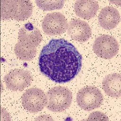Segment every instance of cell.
<instances>
[{"label": "cell", "mask_w": 121, "mask_h": 121, "mask_svg": "<svg viewBox=\"0 0 121 121\" xmlns=\"http://www.w3.org/2000/svg\"><path fill=\"white\" fill-rule=\"evenodd\" d=\"M102 89L106 95L112 98L121 96V74L112 73L105 76L102 81Z\"/></svg>", "instance_id": "cell-13"}, {"label": "cell", "mask_w": 121, "mask_h": 121, "mask_svg": "<svg viewBox=\"0 0 121 121\" xmlns=\"http://www.w3.org/2000/svg\"><path fill=\"white\" fill-rule=\"evenodd\" d=\"M4 80L9 90L21 91L30 86L33 78L27 70L13 69L5 75Z\"/></svg>", "instance_id": "cell-7"}, {"label": "cell", "mask_w": 121, "mask_h": 121, "mask_svg": "<svg viewBox=\"0 0 121 121\" xmlns=\"http://www.w3.org/2000/svg\"><path fill=\"white\" fill-rule=\"evenodd\" d=\"M21 103L27 111L32 113H37L43 110L47 105V96L40 88H29L22 95Z\"/></svg>", "instance_id": "cell-5"}, {"label": "cell", "mask_w": 121, "mask_h": 121, "mask_svg": "<svg viewBox=\"0 0 121 121\" xmlns=\"http://www.w3.org/2000/svg\"><path fill=\"white\" fill-rule=\"evenodd\" d=\"M87 121H109V119L104 113L100 112H95L91 113Z\"/></svg>", "instance_id": "cell-16"}, {"label": "cell", "mask_w": 121, "mask_h": 121, "mask_svg": "<svg viewBox=\"0 0 121 121\" xmlns=\"http://www.w3.org/2000/svg\"><path fill=\"white\" fill-rule=\"evenodd\" d=\"M76 14L84 19L94 18L99 9L98 2L92 0H79L74 4Z\"/></svg>", "instance_id": "cell-12"}, {"label": "cell", "mask_w": 121, "mask_h": 121, "mask_svg": "<svg viewBox=\"0 0 121 121\" xmlns=\"http://www.w3.org/2000/svg\"><path fill=\"white\" fill-rule=\"evenodd\" d=\"M69 36L76 41L84 43L91 36V29L89 24L80 19H74L69 22L67 26Z\"/></svg>", "instance_id": "cell-9"}, {"label": "cell", "mask_w": 121, "mask_h": 121, "mask_svg": "<svg viewBox=\"0 0 121 121\" xmlns=\"http://www.w3.org/2000/svg\"><path fill=\"white\" fill-rule=\"evenodd\" d=\"M63 0H46V1H36V5L41 9L45 11H50L54 10H59L62 9L64 4Z\"/></svg>", "instance_id": "cell-15"}, {"label": "cell", "mask_w": 121, "mask_h": 121, "mask_svg": "<svg viewBox=\"0 0 121 121\" xmlns=\"http://www.w3.org/2000/svg\"><path fill=\"white\" fill-rule=\"evenodd\" d=\"M93 48L99 57L105 59H110L117 54L119 45L113 36L103 35L95 39Z\"/></svg>", "instance_id": "cell-6"}, {"label": "cell", "mask_w": 121, "mask_h": 121, "mask_svg": "<svg viewBox=\"0 0 121 121\" xmlns=\"http://www.w3.org/2000/svg\"><path fill=\"white\" fill-rule=\"evenodd\" d=\"M14 52L17 58L19 59L29 61L36 56V47L25 45L18 41L14 47Z\"/></svg>", "instance_id": "cell-14"}, {"label": "cell", "mask_w": 121, "mask_h": 121, "mask_svg": "<svg viewBox=\"0 0 121 121\" xmlns=\"http://www.w3.org/2000/svg\"><path fill=\"white\" fill-rule=\"evenodd\" d=\"M40 72L52 81L64 84L73 80L81 72V55L65 39H52L44 45L38 59Z\"/></svg>", "instance_id": "cell-1"}, {"label": "cell", "mask_w": 121, "mask_h": 121, "mask_svg": "<svg viewBox=\"0 0 121 121\" xmlns=\"http://www.w3.org/2000/svg\"><path fill=\"white\" fill-rule=\"evenodd\" d=\"M42 40L41 33L38 28L28 22L21 28L18 33V41L25 45L37 47Z\"/></svg>", "instance_id": "cell-10"}, {"label": "cell", "mask_w": 121, "mask_h": 121, "mask_svg": "<svg viewBox=\"0 0 121 121\" xmlns=\"http://www.w3.org/2000/svg\"><path fill=\"white\" fill-rule=\"evenodd\" d=\"M68 22L63 14L60 12L50 13L43 19L42 27L44 33L50 36L59 35L67 29Z\"/></svg>", "instance_id": "cell-8"}, {"label": "cell", "mask_w": 121, "mask_h": 121, "mask_svg": "<svg viewBox=\"0 0 121 121\" xmlns=\"http://www.w3.org/2000/svg\"><path fill=\"white\" fill-rule=\"evenodd\" d=\"M47 108L53 112H61L69 108L72 104V94L64 87H55L47 93Z\"/></svg>", "instance_id": "cell-3"}, {"label": "cell", "mask_w": 121, "mask_h": 121, "mask_svg": "<svg viewBox=\"0 0 121 121\" xmlns=\"http://www.w3.org/2000/svg\"><path fill=\"white\" fill-rule=\"evenodd\" d=\"M104 100L101 91L94 86H86L79 90L76 96V101L81 109L91 111L99 108Z\"/></svg>", "instance_id": "cell-4"}, {"label": "cell", "mask_w": 121, "mask_h": 121, "mask_svg": "<svg viewBox=\"0 0 121 121\" xmlns=\"http://www.w3.org/2000/svg\"><path fill=\"white\" fill-rule=\"evenodd\" d=\"M120 19L121 16L118 10L110 6L102 9L98 16L99 25L106 30L115 28L119 23Z\"/></svg>", "instance_id": "cell-11"}, {"label": "cell", "mask_w": 121, "mask_h": 121, "mask_svg": "<svg viewBox=\"0 0 121 121\" xmlns=\"http://www.w3.org/2000/svg\"><path fill=\"white\" fill-rule=\"evenodd\" d=\"M32 3L28 0H3L1 1V19L24 21L31 17Z\"/></svg>", "instance_id": "cell-2"}]
</instances>
